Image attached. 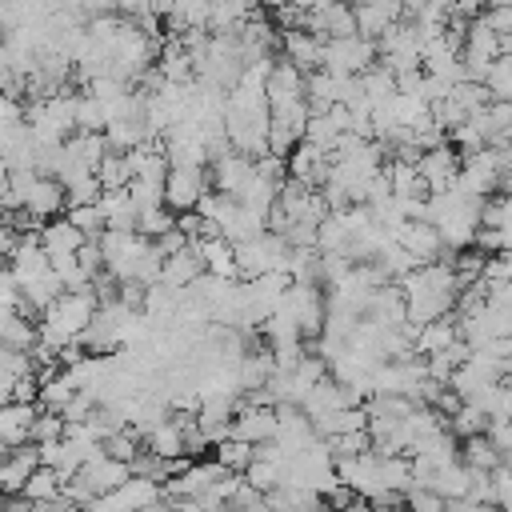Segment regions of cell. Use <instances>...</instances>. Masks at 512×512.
I'll return each mask as SVG.
<instances>
[{
    "mask_svg": "<svg viewBox=\"0 0 512 512\" xmlns=\"http://www.w3.org/2000/svg\"><path fill=\"white\" fill-rule=\"evenodd\" d=\"M276 312H284L304 332V340H316L324 332V316H328L324 288L320 284H288V292H284V300H280Z\"/></svg>",
    "mask_w": 512,
    "mask_h": 512,
    "instance_id": "6",
    "label": "cell"
},
{
    "mask_svg": "<svg viewBox=\"0 0 512 512\" xmlns=\"http://www.w3.org/2000/svg\"><path fill=\"white\" fill-rule=\"evenodd\" d=\"M64 428H68V424H64V416H60V412H44V408H40V412H36V420H32V436H28V444H36V448H40V444L64 440Z\"/></svg>",
    "mask_w": 512,
    "mask_h": 512,
    "instance_id": "30",
    "label": "cell"
},
{
    "mask_svg": "<svg viewBox=\"0 0 512 512\" xmlns=\"http://www.w3.org/2000/svg\"><path fill=\"white\" fill-rule=\"evenodd\" d=\"M288 180H300V184H308V188H324V180H328V172H332V156L324 152V148H316V144H308V140H300L292 152H288Z\"/></svg>",
    "mask_w": 512,
    "mask_h": 512,
    "instance_id": "12",
    "label": "cell"
},
{
    "mask_svg": "<svg viewBox=\"0 0 512 512\" xmlns=\"http://www.w3.org/2000/svg\"><path fill=\"white\" fill-rule=\"evenodd\" d=\"M444 512H480V504L472 496H460V500H444Z\"/></svg>",
    "mask_w": 512,
    "mask_h": 512,
    "instance_id": "34",
    "label": "cell"
},
{
    "mask_svg": "<svg viewBox=\"0 0 512 512\" xmlns=\"http://www.w3.org/2000/svg\"><path fill=\"white\" fill-rule=\"evenodd\" d=\"M452 344H460V324H456V316H444V320H432V324H424V328H416L412 332V352L416 356H440V352H448Z\"/></svg>",
    "mask_w": 512,
    "mask_h": 512,
    "instance_id": "18",
    "label": "cell"
},
{
    "mask_svg": "<svg viewBox=\"0 0 512 512\" xmlns=\"http://www.w3.org/2000/svg\"><path fill=\"white\" fill-rule=\"evenodd\" d=\"M200 276H204V260H200L196 244H188V248L176 252V256H164V264H160V284L172 288V292L192 288Z\"/></svg>",
    "mask_w": 512,
    "mask_h": 512,
    "instance_id": "17",
    "label": "cell"
},
{
    "mask_svg": "<svg viewBox=\"0 0 512 512\" xmlns=\"http://www.w3.org/2000/svg\"><path fill=\"white\" fill-rule=\"evenodd\" d=\"M16 236H20V232H16V228H12V224H8L4 216H0V264H8V256H12V244H16Z\"/></svg>",
    "mask_w": 512,
    "mask_h": 512,
    "instance_id": "33",
    "label": "cell"
},
{
    "mask_svg": "<svg viewBox=\"0 0 512 512\" xmlns=\"http://www.w3.org/2000/svg\"><path fill=\"white\" fill-rule=\"evenodd\" d=\"M88 240H100L104 236V216H100V204H72L68 212H64Z\"/></svg>",
    "mask_w": 512,
    "mask_h": 512,
    "instance_id": "31",
    "label": "cell"
},
{
    "mask_svg": "<svg viewBox=\"0 0 512 512\" xmlns=\"http://www.w3.org/2000/svg\"><path fill=\"white\" fill-rule=\"evenodd\" d=\"M8 192H12V172L0 164V208L8 204Z\"/></svg>",
    "mask_w": 512,
    "mask_h": 512,
    "instance_id": "35",
    "label": "cell"
},
{
    "mask_svg": "<svg viewBox=\"0 0 512 512\" xmlns=\"http://www.w3.org/2000/svg\"><path fill=\"white\" fill-rule=\"evenodd\" d=\"M488 424H492V420H488V416H484L476 404H464V400H460V408L448 416V428H452L460 440H472V436H488Z\"/></svg>",
    "mask_w": 512,
    "mask_h": 512,
    "instance_id": "26",
    "label": "cell"
},
{
    "mask_svg": "<svg viewBox=\"0 0 512 512\" xmlns=\"http://www.w3.org/2000/svg\"><path fill=\"white\" fill-rule=\"evenodd\" d=\"M480 512H504L500 504H480Z\"/></svg>",
    "mask_w": 512,
    "mask_h": 512,
    "instance_id": "38",
    "label": "cell"
},
{
    "mask_svg": "<svg viewBox=\"0 0 512 512\" xmlns=\"http://www.w3.org/2000/svg\"><path fill=\"white\" fill-rule=\"evenodd\" d=\"M400 292H404V312H408V324L412 328H424L432 320H444L456 312V300L464 292V280L448 260H436V264H420L412 268L404 280H400Z\"/></svg>",
    "mask_w": 512,
    "mask_h": 512,
    "instance_id": "1",
    "label": "cell"
},
{
    "mask_svg": "<svg viewBox=\"0 0 512 512\" xmlns=\"http://www.w3.org/2000/svg\"><path fill=\"white\" fill-rule=\"evenodd\" d=\"M376 48H380V64L392 68L396 76L424 68V44H420V32H416V24H412L408 16H404L400 24H392V28L376 40Z\"/></svg>",
    "mask_w": 512,
    "mask_h": 512,
    "instance_id": "7",
    "label": "cell"
},
{
    "mask_svg": "<svg viewBox=\"0 0 512 512\" xmlns=\"http://www.w3.org/2000/svg\"><path fill=\"white\" fill-rule=\"evenodd\" d=\"M96 308H100V296H96L92 288L64 292L48 312H40V320H36V344L48 348L52 356H64V348L80 344V336L88 332ZM36 344H32V348H36Z\"/></svg>",
    "mask_w": 512,
    "mask_h": 512,
    "instance_id": "3",
    "label": "cell"
},
{
    "mask_svg": "<svg viewBox=\"0 0 512 512\" xmlns=\"http://www.w3.org/2000/svg\"><path fill=\"white\" fill-rule=\"evenodd\" d=\"M232 436L236 440H248V444H268L276 440V404H264V400H248L236 408L232 416Z\"/></svg>",
    "mask_w": 512,
    "mask_h": 512,
    "instance_id": "11",
    "label": "cell"
},
{
    "mask_svg": "<svg viewBox=\"0 0 512 512\" xmlns=\"http://www.w3.org/2000/svg\"><path fill=\"white\" fill-rule=\"evenodd\" d=\"M252 168H256V160L252 156H240V152H224V156H216L212 160V188L216 192H224V196H236L240 192V184L252 176Z\"/></svg>",
    "mask_w": 512,
    "mask_h": 512,
    "instance_id": "20",
    "label": "cell"
},
{
    "mask_svg": "<svg viewBox=\"0 0 512 512\" xmlns=\"http://www.w3.org/2000/svg\"><path fill=\"white\" fill-rule=\"evenodd\" d=\"M392 240L416 260V268L420 264H436V260H448L444 252V240H440V232H436V224H428V220H408V224H400L396 232H392Z\"/></svg>",
    "mask_w": 512,
    "mask_h": 512,
    "instance_id": "10",
    "label": "cell"
},
{
    "mask_svg": "<svg viewBox=\"0 0 512 512\" xmlns=\"http://www.w3.org/2000/svg\"><path fill=\"white\" fill-rule=\"evenodd\" d=\"M108 128V112L92 92L76 96V132H104Z\"/></svg>",
    "mask_w": 512,
    "mask_h": 512,
    "instance_id": "29",
    "label": "cell"
},
{
    "mask_svg": "<svg viewBox=\"0 0 512 512\" xmlns=\"http://www.w3.org/2000/svg\"><path fill=\"white\" fill-rule=\"evenodd\" d=\"M320 48H324V40H320L316 32H304V28L280 32V60H288V64L300 68L304 76L320 68Z\"/></svg>",
    "mask_w": 512,
    "mask_h": 512,
    "instance_id": "16",
    "label": "cell"
},
{
    "mask_svg": "<svg viewBox=\"0 0 512 512\" xmlns=\"http://www.w3.org/2000/svg\"><path fill=\"white\" fill-rule=\"evenodd\" d=\"M36 468H40V452H36V444L4 448V456H0V496H20Z\"/></svg>",
    "mask_w": 512,
    "mask_h": 512,
    "instance_id": "13",
    "label": "cell"
},
{
    "mask_svg": "<svg viewBox=\"0 0 512 512\" xmlns=\"http://www.w3.org/2000/svg\"><path fill=\"white\" fill-rule=\"evenodd\" d=\"M64 484H68V480H64L60 472H52V468H44V464H40V468L32 472V480L24 484V492H20V496H24L28 504H56V500L64 496Z\"/></svg>",
    "mask_w": 512,
    "mask_h": 512,
    "instance_id": "24",
    "label": "cell"
},
{
    "mask_svg": "<svg viewBox=\"0 0 512 512\" xmlns=\"http://www.w3.org/2000/svg\"><path fill=\"white\" fill-rule=\"evenodd\" d=\"M376 64H380V48L368 36H340V40H324L320 48V68L332 76H364Z\"/></svg>",
    "mask_w": 512,
    "mask_h": 512,
    "instance_id": "5",
    "label": "cell"
},
{
    "mask_svg": "<svg viewBox=\"0 0 512 512\" xmlns=\"http://www.w3.org/2000/svg\"><path fill=\"white\" fill-rule=\"evenodd\" d=\"M348 4H364V0H348Z\"/></svg>",
    "mask_w": 512,
    "mask_h": 512,
    "instance_id": "40",
    "label": "cell"
},
{
    "mask_svg": "<svg viewBox=\"0 0 512 512\" xmlns=\"http://www.w3.org/2000/svg\"><path fill=\"white\" fill-rule=\"evenodd\" d=\"M96 180L104 192H120L132 184V168H128V156L124 152H108L100 164H96Z\"/></svg>",
    "mask_w": 512,
    "mask_h": 512,
    "instance_id": "25",
    "label": "cell"
},
{
    "mask_svg": "<svg viewBox=\"0 0 512 512\" xmlns=\"http://www.w3.org/2000/svg\"><path fill=\"white\" fill-rule=\"evenodd\" d=\"M212 460H216L224 472H232V476H244V472L252 468V460H256V444L228 436V440H220V444L212 448Z\"/></svg>",
    "mask_w": 512,
    "mask_h": 512,
    "instance_id": "23",
    "label": "cell"
},
{
    "mask_svg": "<svg viewBox=\"0 0 512 512\" xmlns=\"http://www.w3.org/2000/svg\"><path fill=\"white\" fill-rule=\"evenodd\" d=\"M84 244H88V236H84L68 216H56V220L40 224V248L48 252V260H52V264H56V260L76 256Z\"/></svg>",
    "mask_w": 512,
    "mask_h": 512,
    "instance_id": "14",
    "label": "cell"
},
{
    "mask_svg": "<svg viewBox=\"0 0 512 512\" xmlns=\"http://www.w3.org/2000/svg\"><path fill=\"white\" fill-rule=\"evenodd\" d=\"M112 8H116L124 20H136V24H144V20L152 16V0H112Z\"/></svg>",
    "mask_w": 512,
    "mask_h": 512,
    "instance_id": "32",
    "label": "cell"
},
{
    "mask_svg": "<svg viewBox=\"0 0 512 512\" xmlns=\"http://www.w3.org/2000/svg\"><path fill=\"white\" fill-rule=\"evenodd\" d=\"M212 192V176L208 168H168V180H164V204L176 212V216H188L200 208V200Z\"/></svg>",
    "mask_w": 512,
    "mask_h": 512,
    "instance_id": "8",
    "label": "cell"
},
{
    "mask_svg": "<svg viewBox=\"0 0 512 512\" xmlns=\"http://www.w3.org/2000/svg\"><path fill=\"white\" fill-rule=\"evenodd\" d=\"M264 504H268V512H328V500L300 484H280V488L264 492Z\"/></svg>",
    "mask_w": 512,
    "mask_h": 512,
    "instance_id": "19",
    "label": "cell"
},
{
    "mask_svg": "<svg viewBox=\"0 0 512 512\" xmlns=\"http://www.w3.org/2000/svg\"><path fill=\"white\" fill-rule=\"evenodd\" d=\"M352 8H356V32L368 36V40H380L392 24L404 20L400 0H364V4H352Z\"/></svg>",
    "mask_w": 512,
    "mask_h": 512,
    "instance_id": "15",
    "label": "cell"
},
{
    "mask_svg": "<svg viewBox=\"0 0 512 512\" xmlns=\"http://www.w3.org/2000/svg\"><path fill=\"white\" fill-rule=\"evenodd\" d=\"M256 4H260V8H268V12H280V8H288L292 0H256Z\"/></svg>",
    "mask_w": 512,
    "mask_h": 512,
    "instance_id": "36",
    "label": "cell"
},
{
    "mask_svg": "<svg viewBox=\"0 0 512 512\" xmlns=\"http://www.w3.org/2000/svg\"><path fill=\"white\" fill-rule=\"evenodd\" d=\"M192 244H196L200 260H204V272H208V276L236 280V252H232V244H228L224 236H200V240H192Z\"/></svg>",
    "mask_w": 512,
    "mask_h": 512,
    "instance_id": "22",
    "label": "cell"
},
{
    "mask_svg": "<svg viewBox=\"0 0 512 512\" xmlns=\"http://www.w3.org/2000/svg\"><path fill=\"white\" fill-rule=\"evenodd\" d=\"M4 500H8V496H0V512H4Z\"/></svg>",
    "mask_w": 512,
    "mask_h": 512,
    "instance_id": "39",
    "label": "cell"
},
{
    "mask_svg": "<svg viewBox=\"0 0 512 512\" xmlns=\"http://www.w3.org/2000/svg\"><path fill=\"white\" fill-rule=\"evenodd\" d=\"M460 460L468 468H484V472H496L500 468V452L488 436H472V440H460Z\"/></svg>",
    "mask_w": 512,
    "mask_h": 512,
    "instance_id": "27",
    "label": "cell"
},
{
    "mask_svg": "<svg viewBox=\"0 0 512 512\" xmlns=\"http://www.w3.org/2000/svg\"><path fill=\"white\" fill-rule=\"evenodd\" d=\"M480 212H484V200L472 196L468 188H460V180L444 192H428V200H424V220L436 224L448 252L472 248V240L480 232Z\"/></svg>",
    "mask_w": 512,
    "mask_h": 512,
    "instance_id": "2",
    "label": "cell"
},
{
    "mask_svg": "<svg viewBox=\"0 0 512 512\" xmlns=\"http://www.w3.org/2000/svg\"><path fill=\"white\" fill-rule=\"evenodd\" d=\"M236 252V276L244 280H256L264 272H288V256H292V244L276 232H260L244 244H232Z\"/></svg>",
    "mask_w": 512,
    "mask_h": 512,
    "instance_id": "4",
    "label": "cell"
},
{
    "mask_svg": "<svg viewBox=\"0 0 512 512\" xmlns=\"http://www.w3.org/2000/svg\"><path fill=\"white\" fill-rule=\"evenodd\" d=\"M168 228H176V212L168 204H152V208H140L136 212V232L148 236V240H160Z\"/></svg>",
    "mask_w": 512,
    "mask_h": 512,
    "instance_id": "28",
    "label": "cell"
},
{
    "mask_svg": "<svg viewBox=\"0 0 512 512\" xmlns=\"http://www.w3.org/2000/svg\"><path fill=\"white\" fill-rule=\"evenodd\" d=\"M460 164H464V156H460V148H456L452 140H444V144H436V148H424L420 160H416V168H420L428 192L452 188V184L460 180Z\"/></svg>",
    "mask_w": 512,
    "mask_h": 512,
    "instance_id": "9",
    "label": "cell"
},
{
    "mask_svg": "<svg viewBox=\"0 0 512 512\" xmlns=\"http://www.w3.org/2000/svg\"><path fill=\"white\" fill-rule=\"evenodd\" d=\"M336 512H372V508H368V504H364V500H352V504H348V508H336Z\"/></svg>",
    "mask_w": 512,
    "mask_h": 512,
    "instance_id": "37",
    "label": "cell"
},
{
    "mask_svg": "<svg viewBox=\"0 0 512 512\" xmlns=\"http://www.w3.org/2000/svg\"><path fill=\"white\" fill-rule=\"evenodd\" d=\"M100 216H104V232H136V200L128 188L120 192H100Z\"/></svg>",
    "mask_w": 512,
    "mask_h": 512,
    "instance_id": "21",
    "label": "cell"
}]
</instances>
